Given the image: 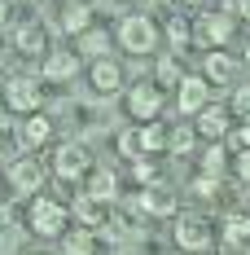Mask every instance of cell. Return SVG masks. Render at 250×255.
I'll use <instances>...</instances> for the list:
<instances>
[{"label":"cell","mask_w":250,"mask_h":255,"mask_svg":"<svg viewBox=\"0 0 250 255\" xmlns=\"http://www.w3.org/2000/svg\"><path fill=\"white\" fill-rule=\"evenodd\" d=\"M242 13H246V18H250V0H246V4H242Z\"/></svg>","instance_id":"39"},{"label":"cell","mask_w":250,"mask_h":255,"mask_svg":"<svg viewBox=\"0 0 250 255\" xmlns=\"http://www.w3.org/2000/svg\"><path fill=\"white\" fill-rule=\"evenodd\" d=\"M9 220H13V207H9V198H0V233L9 229Z\"/></svg>","instance_id":"35"},{"label":"cell","mask_w":250,"mask_h":255,"mask_svg":"<svg viewBox=\"0 0 250 255\" xmlns=\"http://www.w3.org/2000/svg\"><path fill=\"white\" fill-rule=\"evenodd\" d=\"M44 163L35 158V154H22L18 163H9V185L18 189V194H40V185H44Z\"/></svg>","instance_id":"7"},{"label":"cell","mask_w":250,"mask_h":255,"mask_svg":"<svg viewBox=\"0 0 250 255\" xmlns=\"http://www.w3.org/2000/svg\"><path fill=\"white\" fill-rule=\"evenodd\" d=\"M167 132H171V128H163L158 119H154V124H141V145H145V154L167 150Z\"/></svg>","instance_id":"24"},{"label":"cell","mask_w":250,"mask_h":255,"mask_svg":"<svg viewBox=\"0 0 250 255\" xmlns=\"http://www.w3.org/2000/svg\"><path fill=\"white\" fill-rule=\"evenodd\" d=\"M215 189H220V180H215V176H206V172H202V176L193 180V194H198V198H211Z\"/></svg>","instance_id":"31"},{"label":"cell","mask_w":250,"mask_h":255,"mask_svg":"<svg viewBox=\"0 0 250 255\" xmlns=\"http://www.w3.org/2000/svg\"><path fill=\"white\" fill-rule=\"evenodd\" d=\"M88 194L101 198V203H114V194H119V176H114L110 167H92V176H88Z\"/></svg>","instance_id":"20"},{"label":"cell","mask_w":250,"mask_h":255,"mask_svg":"<svg viewBox=\"0 0 250 255\" xmlns=\"http://www.w3.org/2000/svg\"><path fill=\"white\" fill-rule=\"evenodd\" d=\"M175 102H180V115H198L211 106V79L206 75H184L180 88H175Z\"/></svg>","instance_id":"9"},{"label":"cell","mask_w":250,"mask_h":255,"mask_svg":"<svg viewBox=\"0 0 250 255\" xmlns=\"http://www.w3.org/2000/svg\"><path fill=\"white\" fill-rule=\"evenodd\" d=\"M132 176L141 180V185H154V180L163 176V172H158V163H154L150 154H141V158H132Z\"/></svg>","instance_id":"27"},{"label":"cell","mask_w":250,"mask_h":255,"mask_svg":"<svg viewBox=\"0 0 250 255\" xmlns=\"http://www.w3.org/2000/svg\"><path fill=\"white\" fill-rule=\"evenodd\" d=\"M71 216H75V225H83V229H105L110 225V203H101L92 194H79L75 207H71Z\"/></svg>","instance_id":"11"},{"label":"cell","mask_w":250,"mask_h":255,"mask_svg":"<svg viewBox=\"0 0 250 255\" xmlns=\"http://www.w3.org/2000/svg\"><path fill=\"white\" fill-rule=\"evenodd\" d=\"M75 53L79 57H110V31L105 26H88L83 35H75Z\"/></svg>","instance_id":"18"},{"label":"cell","mask_w":250,"mask_h":255,"mask_svg":"<svg viewBox=\"0 0 250 255\" xmlns=\"http://www.w3.org/2000/svg\"><path fill=\"white\" fill-rule=\"evenodd\" d=\"M13 44H18V53H26V57H49V31L40 22H22L13 31Z\"/></svg>","instance_id":"13"},{"label":"cell","mask_w":250,"mask_h":255,"mask_svg":"<svg viewBox=\"0 0 250 255\" xmlns=\"http://www.w3.org/2000/svg\"><path fill=\"white\" fill-rule=\"evenodd\" d=\"M202 172H206V176H224L228 172V150H224V141H211V150L202 154Z\"/></svg>","instance_id":"23"},{"label":"cell","mask_w":250,"mask_h":255,"mask_svg":"<svg viewBox=\"0 0 250 255\" xmlns=\"http://www.w3.org/2000/svg\"><path fill=\"white\" fill-rule=\"evenodd\" d=\"M22 4H35V0H22Z\"/></svg>","instance_id":"42"},{"label":"cell","mask_w":250,"mask_h":255,"mask_svg":"<svg viewBox=\"0 0 250 255\" xmlns=\"http://www.w3.org/2000/svg\"><path fill=\"white\" fill-rule=\"evenodd\" d=\"M233 110H237L242 119H250V84H246V88H237V93H233Z\"/></svg>","instance_id":"32"},{"label":"cell","mask_w":250,"mask_h":255,"mask_svg":"<svg viewBox=\"0 0 250 255\" xmlns=\"http://www.w3.org/2000/svg\"><path fill=\"white\" fill-rule=\"evenodd\" d=\"M123 4H136V0H123Z\"/></svg>","instance_id":"41"},{"label":"cell","mask_w":250,"mask_h":255,"mask_svg":"<svg viewBox=\"0 0 250 255\" xmlns=\"http://www.w3.org/2000/svg\"><path fill=\"white\" fill-rule=\"evenodd\" d=\"M180 79H184V66H180V57H158V66H154V84L167 93V88H180Z\"/></svg>","instance_id":"22"},{"label":"cell","mask_w":250,"mask_h":255,"mask_svg":"<svg viewBox=\"0 0 250 255\" xmlns=\"http://www.w3.org/2000/svg\"><path fill=\"white\" fill-rule=\"evenodd\" d=\"M171 242L180 247V251H189V255H202V251H211L215 229H211V220H206V216H175Z\"/></svg>","instance_id":"2"},{"label":"cell","mask_w":250,"mask_h":255,"mask_svg":"<svg viewBox=\"0 0 250 255\" xmlns=\"http://www.w3.org/2000/svg\"><path fill=\"white\" fill-rule=\"evenodd\" d=\"M198 136H206V141H224V136H233V119H228L224 106H206V110H198Z\"/></svg>","instance_id":"12"},{"label":"cell","mask_w":250,"mask_h":255,"mask_svg":"<svg viewBox=\"0 0 250 255\" xmlns=\"http://www.w3.org/2000/svg\"><path fill=\"white\" fill-rule=\"evenodd\" d=\"M0 93H4V106L18 110V115H35L40 110V97H44L40 93V79H31V75H9Z\"/></svg>","instance_id":"5"},{"label":"cell","mask_w":250,"mask_h":255,"mask_svg":"<svg viewBox=\"0 0 250 255\" xmlns=\"http://www.w3.org/2000/svg\"><path fill=\"white\" fill-rule=\"evenodd\" d=\"M26 255H44V251H26Z\"/></svg>","instance_id":"40"},{"label":"cell","mask_w":250,"mask_h":255,"mask_svg":"<svg viewBox=\"0 0 250 255\" xmlns=\"http://www.w3.org/2000/svg\"><path fill=\"white\" fill-rule=\"evenodd\" d=\"M49 141H53V119H44L40 110H35V115H26L22 124H18V145H22L26 154L44 150Z\"/></svg>","instance_id":"10"},{"label":"cell","mask_w":250,"mask_h":255,"mask_svg":"<svg viewBox=\"0 0 250 255\" xmlns=\"http://www.w3.org/2000/svg\"><path fill=\"white\" fill-rule=\"evenodd\" d=\"M92 167H97L92 154H88V145H79V141H62L53 150V172H57V180H88Z\"/></svg>","instance_id":"1"},{"label":"cell","mask_w":250,"mask_h":255,"mask_svg":"<svg viewBox=\"0 0 250 255\" xmlns=\"http://www.w3.org/2000/svg\"><path fill=\"white\" fill-rule=\"evenodd\" d=\"M92 88H97V97H114V93L123 88V71H119V62H110V57L92 62Z\"/></svg>","instance_id":"16"},{"label":"cell","mask_w":250,"mask_h":255,"mask_svg":"<svg viewBox=\"0 0 250 255\" xmlns=\"http://www.w3.org/2000/svg\"><path fill=\"white\" fill-rule=\"evenodd\" d=\"M246 62H250V49H246Z\"/></svg>","instance_id":"43"},{"label":"cell","mask_w":250,"mask_h":255,"mask_svg":"<svg viewBox=\"0 0 250 255\" xmlns=\"http://www.w3.org/2000/svg\"><path fill=\"white\" fill-rule=\"evenodd\" d=\"M62 251L66 255H97V229L79 225L75 233H62Z\"/></svg>","instance_id":"21"},{"label":"cell","mask_w":250,"mask_h":255,"mask_svg":"<svg viewBox=\"0 0 250 255\" xmlns=\"http://www.w3.org/2000/svg\"><path fill=\"white\" fill-rule=\"evenodd\" d=\"M75 71H79V53L71 49H53L44 57V79L49 84H66V79H75Z\"/></svg>","instance_id":"14"},{"label":"cell","mask_w":250,"mask_h":255,"mask_svg":"<svg viewBox=\"0 0 250 255\" xmlns=\"http://www.w3.org/2000/svg\"><path fill=\"white\" fill-rule=\"evenodd\" d=\"M119 44H123L127 53H154L158 49V26H154V18L127 13L123 22H119Z\"/></svg>","instance_id":"3"},{"label":"cell","mask_w":250,"mask_h":255,"mask_svg":"<svg viewBox=\"0 0 250 255\" xmlns=\"http://www.w3.org/2000/svg\"><path fill=\"white\" fill-rule=\"evenodd\" d=\"M92 26V4L88 0H66L62 4V31L66 35H83Z\"/></svg>","instance_id":"17"},{"label":"cell","mask_w":250,"mask_h":255,"mask_svg":"<svg viewBox=\"0 0 250 255\" xmlns=\"http://www.w3.org/2000/svg\"><path fill=\"white\" fill-rule=\"evenodd\" d=\"M193 141H198V128H171V132H167V150L171 154H189Z\"/></svg>","instance_id":"25"},{"label":"cell","mask_w":250,"mask_h":255,"mask_svg":"<svg viewBox=\"0 0 250 255\" xmlns=\"http://www.w3.org/2000/svg\"><path fill=\"white\" fill-rule=\"evenodd\" d=\"M224 238H250V216H242V211L224 216Z\"/></svg>","instance_id":"29"},{"label":"cell","mask_w":250,"mask_h":255,"mask_svg":"<svg viewBox=\"0 0 250 255\" xmlns=\"http://www.w3.org/2000/svg\"><path fill=\"white\" fill-rule=\"evenodd\" d=\"M180 4H206V0H180Z\"/></svg>","instance_id":"38"},{"label":"cell","mask_w":250,"mask_h":255,"mask_svg":"<svg viewBox=\"0 0 250 255\" xmlns=\"http://www.w3.org/2000/svg\"><path fill=\"white\" fill-rule=\"evenodd\" d=\"M220 255H250V238H224Z\"/></svg>","instance_id":"30"},{"label":"cell","mask_w":250,"mask_h":255,"mask_svg":"<svg viewBox=\"0 0 250 255\" xmlns=\"http://www.w3.org/2000/svg\"><path fill=\"white\" fill-rule=\"evenodd\" d=\"M66 225H71V207L53 203V198H35L31 203V229L40 238H62Z\"/></svg>","instance_id":"4"},{"label":"cell","mask_w":250,"mask_h":255,"mask_svg":"<svg viewBox=\"0 0 250 255\" xmlns=\"http://www.w3.org/2000/svg\"><path fill=\"white\" fill-rule=\"evenodd\" d=\"M119 154H123V158H141V154H145L141 128H123V132H119Z\"/></svg>","instance_id":"26"},{"label":"cell","mask_w":250,"mask_h":255,"mask_svg":"<svg viewBox=\"0 0 250 255\" xmlns=\"http://www.w3.org/2000/svg\"><path fill=\"white\" fill-rule=\"evenodd\" d=\"M233 172H237V180H246V185H250V150H242L237 158H233Z\"/></svg>","instance_id":"33"},{"label":"cell","mask_w":250,"mask_h":255,"mask_svg":"<svg viewBox=\"0 0 250 255\" xmlns=\"http://www.w3.org/2000/svg\"><path fill=\"white\" fill-rule=\"evenodd\" d=\"M233 141H237L242 150H250V119H242V124L233 128Z\"/></svg>","instance_id":"34"},{"label":"cell","mask_w":250,"mask_h":255,"mask_svg":"<svg viewBox=\"0 0 250 255\" xmlns=\"http://www.w3.org/2000/svg\"><path fill=\"white\" fill-rule=\"evenodd\" d=\"M167 40H171L175 49H184V44L193 40V26L184 22V18H171V22H167Z\"/></svg>","instance_id":"28"},{"label":"cell","mask_w":250,"mask_h":255,"mask_svg":"<svg viewBox=\"0 0 250 255\" xmlns=\"http://www.w3.org/2000/svg\"><path fill=\"white\" fill-rule=\"evenodd\" d=\"M0 71H4V44H0Z\"/></svg>","instance_id":"37"},{"label":"cell","mask_w":250,"mask_h":255,"mask_svg":"<svg viewBox=\"0 0 250 255\" xmlns=\"http://www.w3.org/2000/svg\"><path fill=\"white\" fill-rule=\"evenodd\" d=\"M202 75L211 79V88H215V84H228V79L237 75V57H228L224 49H206V57H202Z\"/></svg>","instance_id":"15"},{"label":"cell","mask_w":250,"mask_h":255,"mask_svg":"<svg viewBox=\"0 0 250 255\" xmlns=\"http://www.w3.org/2000/svg\"><path fill=\"white\" fill-rule=\"evenodd\" d=\"M136 203H141L145 216H175V198L167 194V189H141Z\"/></svg>","instance_id":"19"},{"label":"cell","mask_w":250,"mask_h":255,"mask_svg":"<svg viewBox=\"0 0 250 255\" xmlns=\"http://www.w3.org/2000/svg\"><path fill=\"white\" fill-rule=\"evenodd\" d=\"M4 18H9V0H0V22H4Z\"/></svg>","instance_id":"36"},{"label":"cell","mask_w":250,"mask_h":255,"mask_svg":"<svg viewBox=\"0 0 250 255\" xmlns=\"http://www.w3.org/2000/svg\"><path fill=\"white\" fill-rule=\"evenodd\" d=\"M233 13H202L198 26H193V35H198L206 49H224L228 40H233Z\"/></svg>","instance_id":"8"},{"label":"cell","mask_w":250,"mask_h":255,"mask_svg":"<svg viewBox=\"0 0 250 255\" xmlns=\"http://www.w3.org/2000/svg\"><path fill=\"white\" fill-rule=\"evenodd\" d=\"M163 106H167V97H163L158 84H136V88L127 93V115H132L136 124H154V119L163 115Z\"/></svg>","instance_id":"6"}]
</instances>
